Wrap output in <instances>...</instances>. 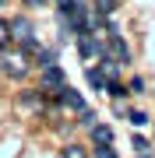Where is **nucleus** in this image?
Returning <instances> with one entry per match:
<instances>
[{
    "label": "nucleus",
    "instance_id": "nucleus-13",
    "mask_svg": "<svg viewBox=\"0 0 155 158\" xmlns=\"http://www.w3.org/2000/svg\"><path fill=\"white\" fill-rule=\"evenodd\" d=\"M92 148H95V151H92L95 158H116V151H113V144H92Z\"/></svg>",
    "mask_w": 155,
    "mask_h": 158
},
{
    "label": "nucleus",
    "instance_id": "nucleus-17",
    "mask_svg": "<svg viewBox=\"0 0 155 158\" xmlns=\"http://www.w3.org/2000/svg\"><path fill=\"white\" fill-rule=\"evenodd\" d=\"M25 4H28V7H42L46 0H25Z\"/></svg>",
    "mask_w": 155,
    "mask_h": 158
},
{
    "label": "nucleus",
    "instance_id": "nucleus-10",
    "mask_svg": "<svg viewBox=\"0 0 155 158\" xmlns=\"http://www.w3.org/2000/svg\"><path fill=\"white\" fill-rule=\"evenodd\" d=\"M60 158H88V151H85V144H63Z\"/></svg>",
    "mask_w": 155,
    "mask_h": 158
},
{
    "label": "nucleus",
    "instance_id": "nucleus-9",
    "mask_svg": "<svg viewBox=\"0 0 155 158\" xmlns=\"http://www.w3.org/2000/svg\"><path fill=\"white\" fill-rule=\"evenodd\" d=\"M85 81H88V88L106 91V77H102V70H99V67H88V70H85Z\"/></svg>",
    "mask_w": 155,
    "mask_h": 158
},
{
    "label": "nucleus",
    "instance_id": "nucleus-18",
    "mask_svg": "<svg viewBox=\"0 0 155 158\" xmlns=\"http://www.w3.org/2000/svg\"><path fill=\"white\" fill-rule=\"evenodd\" d=\"M138 158H148V151H144V155H138Z\"/></svg>",
    "mask_w": 155,
    "mask_h": 158
},
{
    "label": "nucleus",
    "instance_id": "nucleus-1",
    "mask_svg": "<svg viewBox=\"0 0 155 158\" xmlns=\"http://www.w3.org/2000/svg\"><path fill=\"white\" fill-rule=\"evenodd\" d=\"M28 70H32V63H28V49H25V46H14V42H11V46L0 49V74H4V77L25 81Z\"/></svg>",
    "mask_w": 155,
    "mask_h": 158
},
{
    "label": "nucleus",
    "instance_id": "nucleus-2",
    "mask_svg": "<svg viewBox=\"0 0 155 158\" xmlns=\"http://www.w3.org/2000/svg\"><path fill=\"white\" fill-rule=\"evenodd\" d=\"M39 88L46 91L50 98H60V91L67 88V74H63L60 63H53V67H42V70H39Z\"/></svg>",
    "mask_w": 155,
    "mask_h": 158
},
{
    "label": "nucleus",
    "instance_id": "nucleus-3",
    "mask_svg": "<svg viewBox=\"0 0 155 158\" xmlns=\"http://www.w3.org/2000/svg\"><path fill=\"white\" fill-rule=\"evenodd\" d=\"M11 42H14V46H25L28 53L39 46V39H35V28H32L28 18H11Z\"/></svg>",
    "mask_w": 155,
    "mask_h": 158
},
{
    "label": "nucleus",
    "instance_id": "nucleus-15",
    "mask_svg": "<svg viewBox=\"0 0 155 158\" xmlns=\"http://www.w3.org/2000/svg\"><path fill=\"white\" fill-rule=\"evenodd\" d=\"M134 151L144 155V151H148V141H144V137H134Z\"/></svg>",
    "mask_w": 155,
    "mask_h": 158
},
{
    "label": "nucleus",
    "instance_id": "nucleus-5",
    "mask_svg": "<svg viewBox=\"0 0 155 158\" xmlns=\"http://www.w3.org/2000/svg\"><path fill=\"white\" fill-rule=\"evenodd\" d=\"M102 56H106V60H113V63H131V49H127V42L120 39V35H109Z\"/></svg>",
    "mask_w": 155,
    "mask_h": 158
},
{
    "label": "nucleus",
    "instance_id": "nucleus-14",
    "mask_svg": "<svg viewBox=\"0 0 155 158\" xmlns=\"http://www.w3.org/2000/svg\"><path fill=\"white\" fill-rule=\"evenodd\" d=\"M127 119H131L134 127H144V123H148V113H141V109H131V113H127Z\"/></svg>",
    "mask_w": 155,
    "mask_h": 158
},
{
    "label": "nucleus",
    "instance_id": "nucleus-4",
    "mask_svg": "<svg viewBox=\"0 0 155 158\" xmlns=\"http://www.w3.org/2000/svg\"><path fill=\"white\" fill-rule=\"evenodd\" d=\"M46 102H50V95H46L42 88H28V91H21V95H18V106L28 109V113H42V109H46Z\"/></svg>",
    "mask_w": 155,
    "mask_h": 158
},
{
    "label": "nucleus",
    "instance_id": "nucleus-16",
    "mask_svg": "<svg viewBox=\"0 0 155 158\" xmlns=\"http://www.w3.org/2000/svg\"><path fill=\"white\" fill-rule=\"evenodd\" d=\"M131 91H134V95H141V91H144V81H141V77H131Z\"/></svg>",
    "mask_w": 155,
    "mask_h": 158
},
{
    "label": "nucleus",
    "instance_id": "nucleus-7",
    "mask_svg": "<svg viewBox=\"0 0 155 158\" xmlns=\"http://www.w3.org/2000/svg\"><path fill=\"white\" fill-rule=\"evenodd\" d=\"M60 106H63V109H71V113H78V116H81V113H85V109H88V102L81 98V91H74V88L67 85V88L60 91Z\"/></svg>",
    "mask_w": 155,
    "mask_h": 158
},
{
    "label": "nucleus",
    "instance_id": "nucleus-8",
    "mask_svg": "<svg viewBox=\"0 0 155 158\" xmlns=\"http://www.w3.org/2000/svg\"><path fill=\"white\" fill-rule=\"evenodd\" d=\"M92 144H113V127L109 123H95L92 127Z\"/></svg>",
    "mask_w": 155,
    "mask_h": 158
},
{
    "label": "nucleus",
    "instance_id": "nucleus-11",
    "mask_svg": "<svg viewBox=\"0 0 155 158\" xmlns=\"http://www.w3.org/2000/svg\"><path fill=\"white\" fill-rule=\"evenodd\" d=\"M92 4H95L92 11H95L99 18H102V14H113V11H116V0H92Z\"/></svg>",
    "mask_w": 155,
    "mask_h": 158
},
{
    "label": "nucleus",
    "instance_id": "nucleus-6",
    "mask_svg": "<svg viewBox=\"0 0 155 158\" xmlns=\"http://www.w3.org/2000/svg\"><path fill=\"white\" fill-rule=\"evenodd\" d=\"M78 39V53H81V60H102V49H106V42L102 39H95V35H74Z\"/></svg>",
    "mask_w": 155,
    "mask_h": 158
},
{
    "label": "nucleus",
    "instance_id": "nucleus-12",
    "mask_svg": "<svg viewBox=\"0 0 155 158\" xmlns=\"http://www.w3.org/2000/svg\"><path fill=\"white\" fill-rule=\"evenodd\" d=\"M4 46H11V21L0 18V49H4Z\"/></svg>",
    "mask_w": 155,
    "mask_h": 158
}]
</instances>
